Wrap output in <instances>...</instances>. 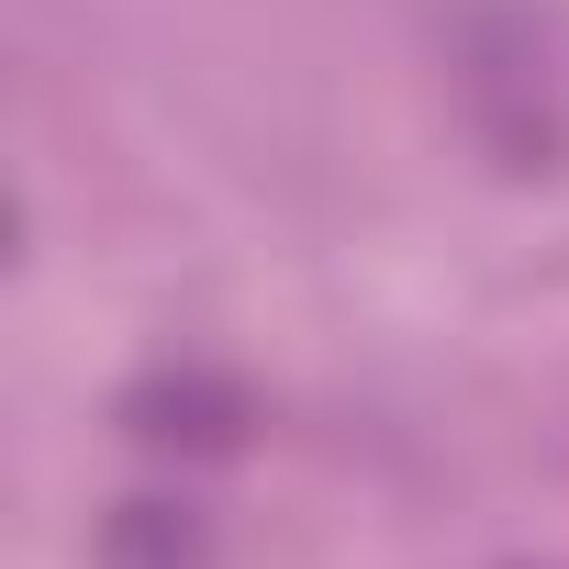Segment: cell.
I'll return each mask as SVG.
<instances>
[{
    "label": "cell",
    "mask_w": 569,
    "mask_h": 569,
    "mask_svg": "<svg viewBox=\"0 0 569 569\" xmlns=\"http://www.w3.org/2000/svg\"><path fill=\"white\" fill-rule=\"evenodd\" d=\"M447 57H458L447 79H458V112L491 146V168H513V179L569 168V90H558V68H547L525 12H469Z\"/></svg>",
    "instance_id": "1"
},
{
    "label": "cell",
    "mask_w": 569,
    "mask_h": 569,
    "mask_svg": "<svg viewBox=\"0 0 569 569\" xmlns=\"http://www.w3.org/2000/svg\"><path fill=\"white\" fill-rule=\"evenodd\" d=\"M101 569H223V558H212V525L190 502L134 491V502L101 513Z\"/></svg>",
    "instance_id": "3"
},
{
    "label": "cell",
    "mask_w": 569,
    "mask_h": 569,
    "mask_svg": "<svg viewBox=\"0 0 569 569\" xmlns=\"http://www.w3.org/2000/svg\"><path fill=\"white\" fill-rule=\"evenodd\" d=\"M246 425H257V402L234 380H212V369H146L123 391V436L157 447V458H234Z\"/></svg>",
    "instance_id": "2"
}]
</instances>
